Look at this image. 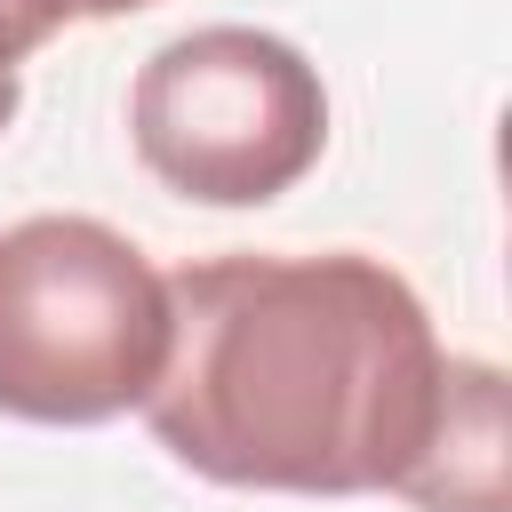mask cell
<instances>
[{"label":"cell","instance_id":"obj_1","mask_svg":"<svg viewBox=\"0 0 512 512\" xmlns=\"http://www.w3.org/2000/svg\"><path fill=\"white\" fill-rule=\"evenodd\" d=\"M440 376V328L384 256H200L168 272L144 424L216 488L376 496L408 480Z\"/></svg>","mask_w":512,"mask_h":512},{"label":"cell","instance_id":"obj_2","mask_svg":"<svg viewBox=\"0 0 512 512\" xmlns=\"http://www.w3.org/2000/svg\"><path fill=\"white\" fill-rule=\"evenodd\" d=\"M168 360V272L104 216H24L0 232V416L112 424Z\"/></svg>","mask_w":512,"mask_h":512},{"label":"cell","instance_id":"obj_3","mask_svg":"<svg viewBox=\"0 0 512 512\" xmlns=\"http://www.w3.org/2000/svg\"><path fill=\"white\" fill-rule=\"evenodd\" d=\"M136 160L200 208H264L328 152V88L312 56L256 24H200L144 56L128 88Z\"/></svg>","mask_w":512,"mask_h":512},{"label":"cell","instance_id":"obj_4","mask_svg":"<svg viewBox=\"0 0 512 512\" xmlns=\"http://www.w3.org/2000/svg\"><path fill=\"white\" fill-rule=\"evenodd\" d=\"M392 496H408L416 512H512V496H504V368L496 360L448 352L432 432Z\"/></svg>","mask_w":512,"mask_h":512},{"label":"cell","instance_id":"obj_5","mask_svg":"<svg viewBox=\"0 0 512 512\" xmlns=\"http://www.w3.org/2000/svg\"><path fill=\"white\" fill-rule=\"evenodd\" d=\"M72 24V0H0V72H16L32 48H48Z\"/></svg>","mask_w":512,"mask_h":512},{"label":"cell","instance_id":"obj_6","mask_svg":"<svg viewBox=\"0 0 512 512\" xmlns=\"http://www.w3.org/2000/svg\"><path fill=\"white\" fill-rule=\"evenodd\" d=\"M136 8H152V0H72V16H96V24H112V16H136Z\"/></svg>","mask_w":512,"mask_h":512},{"label":"cell","instance_id":"obj_7","mask_svg":"<svg viewBox=\"0 0 512 512\" xmlns=\"http://www.w3.org/2000/svg\"><path fill=\"white\" fill-rule=\"evenodd\" d=\"M16 96H24V88H16V72H0V128L16 120Z\"/></svg>","mask_w":512,"mask_h":512}]
</instances>
